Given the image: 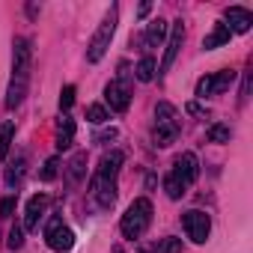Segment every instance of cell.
I'll return each instance as SVG.
<instances>
[{"instance_id":"cell-1","label":"cell","mask_w":253,"mask_h":253,"mask_svg":"<svg viewBox=\"0 0 253 253\" xmlns=\"http://www.w3.org/2000/svg\"><path fill=\"white\" fill-rule=\"evenodd\" d=\"M122 161H125V155L119 149L107 152L98 161V167H95V173L89 179V194L95 197V203L101 209H113V203H116V176H119Z\"/></svg>"},{"instance_id":"cell-2","label":"cell","mask_w":253,"mask_h":253,"mask_svg":"<svg viewBox=\"0 0 253 253\" xmlns=\"http://www.w3.org/2000/svg\"><path fill=\"white\" fill-rule=\"evenodd\" d=\"M197 176H200V158H197L194 152H182V155L176 158L173 170L164 176V191H167V197H170V200H182V197L188 194V188L197 182Z\"/></svg>"},{"instance_id":"cell-3","label":"cell","mask_w":253,"mask_h":253,"mask_svg":"<svg viewBox=\"0 0 253 253\" xmlns=\"http://www.w3.org/2000/svg\"><path fill=\"white\" fill-rule=\"evenodd\" d=\"M179 131H182L179 110H176L170 101H158V107H155V131H152L155 146H161V149L173 146V143L179 140Z\"/></svg>"},{"instance_id":"cell-4","label":"cell","mask_w":253,"mask_h":253,"mask_svg":"<svg viewBox=\"0 0 253 253\" xmlns=\"http://www.w3.org/2000/svg\"><path fill=\"white\" fill-rule=\"evenodd\" d=\"M149 223H152V203L146 197H137L128 209H125V214L119 220V229H122L125 238L134 241V238H140L149 229Z\"/></svg>"},{"instance_id":"cell-5","label":"cell","mask_w":253,"mask_h":253,"mask_svg":"<svg viewBox=\"0 0 253 253\" xmlns=\"http://www.w3.org/2000/svg\"><path fill=\"white\" fill-rule=\"evenodd\" d=\"M116 21H119V6H110L107 15L101 18L95 36H92L89 45H86V60H89V63H98V60L107 54V48H110V42H113V33H116Z\"/></svg>"},{"instance_id":"cell-6","label":"cell","mask_w":253,"mask_h":253,"mask_svg":"<svg viewBox=\"0 0 253 253\" xmlns=\"http://www.w3.org/2000/svg\"><path fill=\"white\" fill-rule=\"evenodd\" d=\"M131 92H134L131 78H128V75H119V78H113V81L104 86V101L110 104V110L125 113V110H128V104H131Z\"/></svg>"},{"instance_id":"cell-7","label":"cell","mask_w":253,"mask_h":253,"mask_svg":"<svg viewBox=\"0 0 253 253\" xmlns=\"http://www.w3.org/2000/svg\"><path fill=\"white\" fill-rule=\"evenodd\" d=\"M45 244H48L51 250H57V253H66V250L75 247V232L63 223L60 214H54V217L48 220V226H45Z\"/></svg>"},{"instance_id":"cell-8","label":"cell","mask_w":253,"mask_h":253,"mask_svg":"<svg viewBox=\"0 0 253 253\" xmlns=\"http://www.w3.org/2000/svg\"><path fill=\"white\" fill-rule=\"evenodd\" d=\"M182 226H185V232H188V238L194 244H206L209 232H211V217L206 211H200V209H191V211L182 214Z\"/></svg>"},{"instance_id":"cell-9","label":"cell","mask_w":253,"mask_h":253,"mask_svg":"<svg viewBox=\"0 0 253 253\" xmlns=\"http://www.w3.org/2000/svg\"><path fill=\"white\" fill-rule=\"evenodd\" d=\"M30 63H33L30 39L18 36L12 42V81H30Z\"/></svg>"},{"instance_id":"cell-10","label":"cell","mask_w":253,"mask_h":253,"mask_svg":"<svg viewBox=\"0 0 253 253\" xmlns=\"http://www.w3.org/2000/svg\"><path fill=\"white\" fill-rule=\"evenodd\" d=\"M232 81H235V72H232V69H220V72H214V75H206V78L197 81V95H200V98H206V95H220V92L229 89Z\"/></svg>"},{"instance_id":"cell-11","label":"cell","mask_w":253,"mask_h":253,"mask_svg":"<svg viewBox=\"0 0 253 253\" xmlns=\"http://www.w3.org/2000/svg\"><path fill=\"white\" fill-rule=\"evenodd\" d=\"M167 36H170V39H167L164 60H161V66H158V78H164V75L170 72V66L176 63V57H179V48H182V42H185V21H173Z\"/></svg>"},{"instance_id":"cell-12","label":"cell","mask_w":253,"mask_h":253,"mask_svg":"<svg viewBox=\"0 0 253 253\" xmlns=\"http://www.w3.org/2000/svg\"><path fill=\"white\" fill-rule=\"evenodd\" d=\"M48 206H51V197H48V194L30 197V200H27V209H24V229H39V220H42V214L48 211Z\"/></svg>"},{"instance_id":"cell-13","label":"cell","mask_w":253,"mask_h":253,"mask_svg":"<svg viewBox=\"0 0 253 253\" xmlns=\"http://www.w3.org/2000/svg\"><path fill=\"white\" fill-rule=\"evenodd\" d=\"M223 18L229 21V24H226L229 33H250V27H253V12L244 9V6H229V9L223 12Z\"/></svg>"},{"instance_id":"cell-14","label":"cell","mask_w":253,"mask_h":253,"mask_svg":"<svg viewBox=\"0 0 253 253\" xmlns=\"http://www.w3.org/2000/svg\"><path fill=\"white\" fill-rule=\"evenodd\" d=\"M167 33H170V24L164 21V18H155V21H149V27H146V36H143V42L149 45V48H158L164 39H167Z\"/></svg>"},{"instance_id":"cell-15","label":"cell","mask_w":253,"mask_h":253,"mask_svg":"<svg viewBox=\"0 0 253 253\" xmlns=\"http://www.w3.org/2000/svg\"><path fill=\"white\" fill-rule=\"evenodd\" d=\"M229 39H232L229 27H226V24H214L211 33L203 39V48H206V51H214V48H220V45H229Z\"/></svg>"},{"instance_id":"cell-16","label":"cell","mask_w":253,"mask_h":253,"mask_svg":"<svg viewBox=\"0 0 253 253\" xmlns=\"http://www.w3.org/2000/svg\"><path fill=\"white\" fill-rule=\"evenodd\" d=\"M72 143H75V119L63 116L60 125H57V149L63 152V149H69Z\"/></svg>"},{"instance_id":"cell-17","label":"cell","mask_w":253,"mask_h":253,"mask_svg":"<svg viewBox=\"0 0 253 253\" xmlns=\"http://www.w3.org/2000/svg\"><path fill=\"white\" fill-rule=\"evenodd\" d=\"M27 84H30V81H9V89H6V110L21 107V101L27 98Z\"/></svg>"},{"instance_id":"cell-18","label":"cell","mask_w":253,"mask_h":253,"mask_svg":"<svg viewBox=\"0 0 253 253\" xmlns=\"http://www.w3.org/2000/svg\"><path fill=\"white\" fill-rule=\"evenodd\" d=\"M155 72H158V66H155V60L146 54L137 66H134V78L140 81V84H149V81H155Z\"/></svg>"},{"instance_id":"cell-19","label":"cell","mask_w":253,"mask_h":253,"mask_svg":"<svg viewBox=\"0 0 253 253\" xmlns=\"http://www.w3.org/2000/svg\"><path fill=\"white\" fill-rule=\"evenodd\" d=\"M12 137H15V122H3V128H0V161H6L9 149H12Z\"/></svg>"},{"instance_id":"cell-20","label":"cell","mask_w":253,"mask_h":253,"mask_svg":"<svg viewBox=\"0 0 253 253\" xmlns=\"http://www.w3.org/2000/svg\"><path fill=\"white\" fill-rule=\"evenodd\" d=\"M84 173H86V152H78V155L69 161V182L78 185V182L84 179Z\"/></svg>"},{"instance_id":"cell-21","label":"cell","mask_w":253,"mask_h":253,"mask_svg":"<svg viewBox=\"0 0 253 253\" xmlns=\"http://www.w3.org/2000/svg\"><path fill=\"white\" fill-rule=\"evenodd\" d=\"M24 167H27V158H24V155H18V158L9 164V170H6V185H9V188H18V185H21Z\"/></svg>"},{"instance_id":"cell-22","label":"cell","mask_w":253,"mask_h":253,"mask_svg":"<svg viewBox=\"0 0 253 253\" xmlns=\"http://www.w3.org/2000/svg\"><path fill=\"white\" fill-rule=\"evenodd\" d=\"M206 137H209V143H229L232 131H229V125H220V122H214V125H209Z\"/></svg>"},{"instance_id":"cell-23","label":"cell","mask_w":253,"mask_h":253,"mask_svg":"<svg viewBox=\"0 0 253 253\" xmlns=\"http://www.w3.org/2000/svg\"><path fill=\"white\" fill-rule=\"evenodd\" d=\"M86 119H89L92 125H104V122L110 119V110H107L104 104H89V107H86Z\"/></svg>"},{"instance_id":"cell-24","label":"cell","mask_w":253,"mask_h":253,"mask_svg":"<svg viewBox=\"0 0 253 253\" xmlns=\"http://www.w3.org/2000/svg\"><path fill=\"white\" fill-rule=\"evenodd\" d=\"M72 104H75V86H72V84H66V86L60 89V110H63V113H69V110H72Z\"/></svg>"},{"instance_id":"cell-25","label":"cell","mask_w":253,"mask_h":253,"mask_svg":"<svg viewBox=\"0 0 253 253\" xmlns=\"http://www.w3.org/2000/svg\"><path fill=\"white\" fill-rule=\"evenodd\" d=\"M57 167H60V158H48L45 167L39 170V179H42V182H54V179H57Z\"/></svg>"},{"instance_id":"cell-26","label":"cell","mask_w":253,"mask_h":253,"mask_svg":"<svg viewBox=\"0 0 253 253\" xmlns=\"http://www.w3.org/2000/svg\"><path fill=\"white\" fill-rule=\"evenodd\" d=\"M6 244H9V250H21V247H24V226L15 223V226L9 229V241H6Z\"/></svg>"},{"instance_id":"cell-27","label":"cell","mask_w":253,"mask_h":253,"mask_svg":"<svg viewBox=\"0 0 253 253\" xmlns=\"http://www.w3.org/2000/svg\"><path fill=\"white\" fill-rule=\"evenodd\" d=\"M15 203H18V197H15V194H9V197H3V200H0V217H3V220H9V217H12V211H15Z\"/></svg>"},{"instance_id":"cell-28","label":"cell","mask_w":253,"mask_h":253,"mask_svg":"<svg viewBox=\"0 0 253 253\" xmlns=\"http://www.w3.org/2000/svg\"><path fill=\"white\" fill-rule=\"evenodd\" d=\"M155 253H182V241H179V238H164V241L155 247Z\"/></svg>"},{"instance_id":"cell-29","label":"cell","mask_w":253,"mask_h":253,"mask_svg":"<svg viewBox=\"0 0 253 253\" xmlns=\"http://www.w3.org/2000/svg\"><path fill=\"white\" fill-rule=\"evenodd\" d=\"M247 95H250V75H244V84H241V92H238V104H247Z\"/></svg>"}]
</instances>
